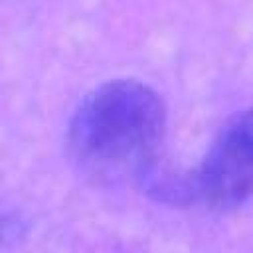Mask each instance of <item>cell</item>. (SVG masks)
Wrapping results in <instances>:
<instances>
[{"instance_id":"1","label":"cell","mask_w":253,"mask_h":253,"mask_svg":"<svg viewBox=\"0 0 253 253\" xmlns=\"http://www.w3.org/2000/svg\"><path fill=\"white\" fill-rule=\"evenodd\" d=\"M166 130L160 97L138 81H111L89 93L69 123V150L79 168L103 180L140 174Z\"/></svg>"},{"instance_id":"2","label":"cell","mask_w":253,"mask_h":253,"mask_svg":"<svg viewBox=\"0 0 253 253\" xmlns=\"http://www.w3.org/2000/svg\"><path fill=\"white\" fill-rule=\"evenodd\" d=\"M192 190L217 208L237 206L253 194V109L221 126L192 178Z\"/></svg>"}]
</instances>
